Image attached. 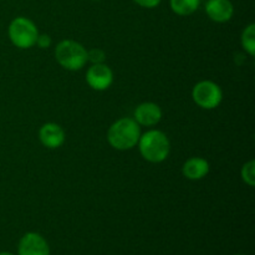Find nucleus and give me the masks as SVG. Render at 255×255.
<instances>
[{"label":"nucleus","mask_w":255,"mask_h":255,"mask_svg":"<svg viewBox=\"0 0 255 255\" xmlns=\"http://www.w3.org/2000/svg\"><path fill=\"white\" fill-rule=\"evenodd\" d=\"M39 138L41 143L47 148H59L65 142V132L59 125L45 124L40 128Z\"/></svg>","instance_id":"10"},{"label":"nucleus","mask_w":255,"mask_h":255,"mask_svg":"<svg viewBox=\"0 0 255 255\" xmlns=\"http://www.w3.org/2000/svg\"><path fill=\"white\" fill-rule=\"evenodd\" d=\"M0 255H15V254L10 253V252H0Z\"/></svg>","instance_id":"18"},{"label":"nucleus","mask_w":255,"mask_h":255,"mask_svg":"<svg viewBox=\"0 0 255 255\" xmlns=\"http://www.w3.org/2000/svg\"><path fill=\"white\" fill-rule=\"evenodd\" d=\"M36 44L37 46L41 47V49H46V47H49L50 45H51V37L49 36V35H39L36 39Z\"/></svg>","instance_id":"17"},{"label":"nucleus","mask_w":255,"mask_h":255,"mask_svg":"<svg viewBox=\"0 0 255 255\" xmlns=\"http://www.w3.org/2000/svg\"><path fill=\"white\" fill-rule=\"evenodd\" d=\"M86 81L97 91L107 90L114 82L112 70L105 64H94L86 72Z\"/></svg>","instance_id":"7"},{"label":"nucleus","mask_w":255,"mask_h":255,"mask_svg":"<svg viewBox=\"0 0 255 255\" xmlns=\"http://www.w3.org/2000/svg\"><path fill=\"white\" fill-rule=\"evenodd\" d=\"M206 12L213 21L226 22L233 16L234 6L231 0H208L206 4Z\"/></svg>","instance_id":"8"},{"label":"nucleus","mask_w":255,"mask_h":255,"mask_svg":"<svg viewBox=\"0 0 255 255\" xmlns=\"http://www.w3.org/2000/svg\"><path fill=\"white\" fill-rule=\"evenodd\" d=\"M17 255H50V247L44 237L30 232L20 239Z\"/></svg>","instance_id":"6"},{"label":"nucleus","mask_w":255,"mask_h":255,"mask_svg":"<svg viewBox=\"0 0 255 255\" xmlns=\"http://www.w3.org/2000/svg\"><path fill=\"white\" fill-rule=\"evenodd\" d=\"M171 9L178 15H191L201 5V0H169Z\"/></svg>","instance_id":"12"},{"label":"nucleus","mask_w":255,"mask_h":255,"mask_svg":"<svg viewBox=\"0 0 255 255\" xmlns=\"http://www.w3.org/2000/svg\"><path fill=\"white\" fill-rule=\"evenodd\" d=\"M242 45L251 56L255 54V25L251 24L242 34Z\"/></svg>","instance_id":"13"},{"label":"nucleus","mask_w":255,"mask_h":255,"mask_svg":"<svg viewBox=\"0 0 255 255\" xmlns=\"http://www.w3.org/2000/svg\"><path fill=\"white\" fill-rule=\"evenodd\" d=\"M10 40L19 49H30L36 44L39 31L36 25L26 17L19 16L12 20L7 29Z\"/></svg>","instance_id":"4"},{"label":"nucleus","mask_w":255,"mask_h":255,"mask_svg":"<svg viewBox=\"0 0 255 255\" xmlns=\"http://www.w3.org/2000/svg\"><path fill=\"white\" fill-rule=\"evenodd\" d=\"M242 178L249 187L255 186V162L252 159L242 168Z\"/></svg>","instance_id":"14"},{"label":"nucleus","mask_w":255,"mask_h":255,"mask_svg":"<svg viewBox=\"0 0 255 255\" xmlns=\"http://www.w3.org/2000/svg\"><path fill=\"white\" fill-rule=\"evenodd\" d=\"M161 109L153 102H144L134 110V121L142 126H154L161 121Z\"/></svg>","instance_id":"9"},{"label":"nucleus","mask_w":255,"mask_h":255,"mask_svg":"<svg viewBox=\"0 0 255 255\" xmlns=\"http://www.w3.org/2000/svg\"><path fill=\"white\" fill-rule=\"evenodd\" d=\"M136 4H138L139 6L142 7H147V9H152V7H156L158 6L159 2L162 0H133Z\"/></svg>","instance_id":"16"},{"label":"nucleus","mask_w":255,"mask_h":255,"mask_svg":"<svg viewBox=\"0 0 255 255\" xmlns=\"http://www.w3.org/2000/svg\"><path fill=\"white\" fill-rule=\"evenodd\" d=\"M141 137L139 126L133 119H121L115 122L107 132L109 143L120 151L131 149L138 143Z\"/></svg>","instance_id":"1"},{"label":"nucleus","mask_w":255,"mask_h":255,"mask_svg":"<svg viewBox=\"0 0 255 255\" xmlns=\"http://www.w3.org/2000/svg\"><path fill=\"white\" fill-rule=\"evenodd\" d=\"M139 152L146 161L152 163L163 162L168 157L171 143L162 131L152 129L142 134L138 139Z\"/></svg>","instance_id":"2"},{"label":"nucleus","mask_w":255,"mask_h":255,"mask_svg":"<svg viewBox=\"0 0 255 255\" xmlns=\"http://www.w3.org/2000/svg\"><path fill=\"white\" fill-rule=\"evenodd\" d=\"M184 177L192 181H198V179L204 178L209 172V163L204 158L201 157H192L187 159L186 163L182 168Z\"/></svg>","instance_id":"11"},{"label":"nucleus","mask_w":255,"mask_h":255,"mask_svg":"<svg viewBox=\"0 0 255 255\" xmlns=\"http://www.w3.org/2000/svg\"><path fill=\"white\" fill-rule=\"evenodd\" d=\"M236 255H243V254H236Z\"/></svg>","instance_id":"19"},{"label":"nucleus","mask_w":255,"mask_h":255,"mask_svg":"<svg viewBox=\"0 0 255 255\" xmlns=\"http://www.w3.org/2000/svg\"><path fill=\"white\" fill-rule=\"evenodd\" d=\"M192 97L199 107L213 110L221 105L223 99L222 89L213 81H201L193 87Z\"/></svg>","instance_id":"5"},{"label":"nucleus","mask_w":255,"mask_h":255,"mask_svg":"<svg viewBox=\"0 0 255 255\" xmlns=\"http://www.w3.org/2000/svg\"><path fill=\"white\" fill-rule=\"evenodd\" d=\"M55 57L64 69L76 71L87 62V51L81 44L74 40H64L55 49Z\"/></svg>","instance_id":"3"},{"label":"nucleus","mask_w":255,"mask_h":255,"mask_svg":"<svg viewBox=\"0 0 255 255\" xmlns=\"http://www.w3.org/2000/svg\"><path fill=\"white\" fill-rule=\"evenodd\" d=\"M106 59V55L101 49H92L87 51V60L92 64H104V60Z\"/></svg>","instance_id":"15"}]
</instances>
